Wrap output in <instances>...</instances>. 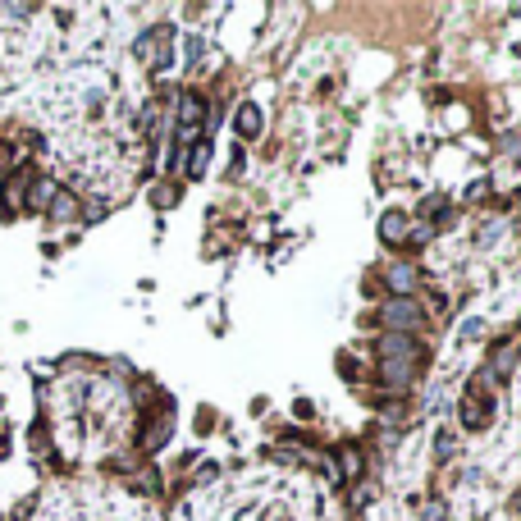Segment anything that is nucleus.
<instances>
[{"label": "nucleus", "instance_id": "39448f33", "mask_svg": "<svg viewBox=\"0 0 521 521\" xmlns=\"http://www.w3.org/2000/svg\"><path fill=\"white\" fill-rule=\"evenodd\" d=\"M416 375V361H380V380L389 389H402V384Z\"/></svg>", "mask_w": 521, "mask_h": 521}, {"label": "nucleus", "instance_id": "423d86ee", "mask_svg": "<svg viewBox=\"0 0 521 521\" xmlns=\"http://www.w3.org/2000/svg\"><path fill=\"white\" fill-rule=\"evenodd\" d=\"M51 220H60V224H65V220H78V197L74 192H65V188H60V192L51 197Z\"/></svg>", "mask_w": 521, "mask_h": 521}, {"label": "nucleus", "instance_id": "f8f14e48", "mask_svg": "<svg viewBox=\"0 0 521 521\" xmlns=\"http://www.w3.org/2000/svg\"><path fill=\"white\" fill-rule=\"evenodd\" d=\"M343 471H347V476H357V471H361V457H357V448H347V453H343Z\"/></svg>", "mask_w": 521, "mask_h": 521}, {"label": "nucleus", "instance_id": "9d476101", "mask_svg": "<svg viewBox=\"0 0 521 521\" xmlns=\"http://www.w3.org/2000/svg\"><path fill=\"white\" fill-rule=\"evenodd\" d=\"M512 366H517V347H503V352H499V366H489V375H494V370H499V375H508Z\"/></svg>", "mask_w": 521, "mask_h": 521}, {"label": "nucleus", "instance_id": "f257e3e1", "mask_svg": "<svg viewBox=\"0 0 521 521\" xmlns=\"http://www.w3.org/2000/svg\"><path fill=\"white\" fill-rule=\"evenodd\" d=\"M380 320H384V334H412V329H421L425 311L416 297H389L380 306Z\"/></svg>", "mask_w": 521, "mask_h": 521}, {"label": "nucleus", "instance_id": "20e7f679", "mask_svg": "<svg viewBox=\"0 0 521 521\" xmlns=\"http://www.w3.org/2000/svg\"><path fill=\"white\" fill-rule=\"evenodd\" d=\"M380 238L389 242V247H402V242L412 238V224H407V215H398V210H389V215L380 220Z\"/></svg>", "mask_w": 521, "mask_h": 521}, {"label": "nucleus", "instance_id": "7ed1b4c3", "mask_svg": "<svg viewBox=\"0 0 521 521\" xmlns=\"http://www.w3.org/2000/svg\"><path fill=\"white\" fill-rule=\"evenodd\" d=\"M421 347L412 343V334H380V361H416Z\"/></svg>", "mask_w": 521, "mask_h": 521}, {"label": "nucleus", "instance_id": "0eeeda50", "mask_svg": "<svg viewBox=\"0 0 521 521\" xmlns=\"http://www.w3.org/2000/svg\"><path fill=\"white\" fill-rule=\"evenodd\" d=\"M238 129H242V138H260V110L251 106H238Z\"/></svg>", "mask_w": 521, "mask_h": 521}, {"label": "nucleus", "instance_id": "6e6552de", "mask_svg": "<svg viewBox=\"0 0 521 521\" xmlns=\"http://www.w3.org/2000/svg\"><path fill=\"white\" fill-rule=\"evenodd\" d=\"M179 115H183V129H197V119H201V101H197L192 92H183V101H179Z\"/></svg>", "mask_w": 521, "mask_h": 521}, {"label": "nucleus", "instance_id": "9b49d317", "mask_svg": "<svg viewBox=\"0 0 521 521\" xmlns=\"http://www.w3.org/2000/svg\"><path fill=\"white\" fill-rule=\"evenodd\" d=\"M210 160V147H192V156H188V165H192V174H201Z\"/></svg>", "mask_w": 521, "mask_h": 521}, {"label": "nucleus", "instance_id": "f03ea898", "mask_svg": "<svg viewBox=\"0 0 521 521\" xmlns=\"http://www.w3.org/2000/svg\"><path fill=\"white\" fill-rule=\"evenodd\" d=\"M384 283H389L393 297H416V288H421V270L407 265V260H389V265H384Z\"/></svg>", "mask_w": 521, "mask_h": 521}, {"label": "nucleus", "instance_id": "1a4fd4ad", "mask_svg": "<svg viewBox=\"0 0 521 521\" xmlns=\"http://www.w3.org/2000/svg\"><path fill=\"white\" fill-rule=\"evenodd\" d=\"M60 192V188L51 183V179H42V183H33V206H51V197Z\"/></svg>", "mask_w": 521, "mask_h": 521}]
</instances>
